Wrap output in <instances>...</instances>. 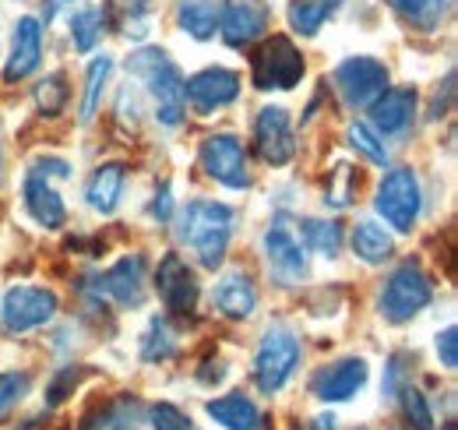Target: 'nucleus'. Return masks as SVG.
Returning <instances> with one entry per match:
<instances>
[{
	"mask_svg": "<svg viewBox=\"0 0 458 430\" xmlns=\"http://www.w3.org/2000/svg\"><path fill=\"white\" fill-rule=\"evenodd\" d=\"M402 360H405V353H395V357H392V364H388V377H385V395H395V391H399Z\"/></svg>",
	"mask_w": 458,
	"mask_h": 430,
	"instance_id": "ea45409f",
	"label": "nucleus"
},
{
	"mask_svg": "<svg viewBox=\"0 0 458 430\" xmlns=\"http://www.w3.org/2000/svg\"><path fill=\"white\" fill-rule=\"evenodd\" d=\"M345 138H349V145H352L360 156H367L370 162H377V166H385V162H388V149H385V142H381L367 124H349Z\"/></svg>",
	"mask_w": 458,
	"mask_h": 430,
	"instance_id": "2f4dec72",
	"label": "nucleus"
},
{
	"mask_svg": "<svg viewBox=\"0 0 458 430\" xmlns=\"http://www.w3.org/2000/svg\"><path fill=\"white\" fill-rule=\"evenodd\" d=\"M229 233H233V209L223 202L198 198L176 215V240L198 254L205 269H219L226 258Z\"/></svg>",
	"mask_w": 458,
	"mask_h": 430,
	"instance_id": "f257e3e1",
	"label": "nucleus"
},
{
	"mask_svg": "<svg viewBox=\"0 0 458 430\" xmlns=\"http://www.w3.org/2000/svg\"><path fill=\"white\" fill-rule=\"evenodd\" d=\"M352 251H356L360 262L381 265V262L392 258L395 244H392V236L385 233V226H377L374 219H363V222H356V229H352Z\"/></svg>",
	"mask_w": 458,
	"mask_h": 430,
	"instance_id": "b1692460",
	"label": "nucleus"
},
{
	"mask_svg": "<svg viewBox=\"0 0 458 430\" xmlns=\"http://www.w3.org/2000/svg\"><path fill=\"white\" fill-rule=\"evenodd\" d=\"M212 300H216V307H219L226 318L243 322V318H250L254 307H258V289H254V282H250L247 271H226V275L216 282Z\"/></svg>",
	"mask_w": 458,
	"mask_h": 430,
	"instance_id": "6ab92c4d",
	"label": "nucleus"
},
{
	"mask_svg": "<svg viewBox=\"0 0 458 430\" xmlns=\"http://www.w3.org/2000/svg\"><path fill=\"white\" fill-rule=\"evenodd\" d=\"M367 384V360L360 357H349V360H339L332 367H321L314 381H310V391L321 399V402H345L352 399L360 388Z\"/></svg>",
	"mask_w": 458,
	"mask_h": 430,
	"instance_id": "2eb2a0df",
	"label": "nucleus"
},
{
	"mask_svg": "<svg viewBox=\"0 0 458 430\" xmlns=\"http://www.w3.org/2000/svg\"><path fill=\"white\" fill-rule=\"evenodd\" d=\"M374 209L399 233L412 229V222L420 215V180H416V173L409 166H399V169L385 173V180L377 187V198H374Z\"/></svg>",
	"mask_w": 458,
	"mask_h": 430,
	"instance_id": "39448f33",
	"label": "nucleus"
},
{
	"mask_svg": "<svg viewBox=\"0 0 458 430\" xmlns=\"http://www.w3.org/2000/svg\"><path fill=\"white\" fill-rule=\"evenodd\" d=\"M57 307V293H50L43 286H14V289L4 293L0 314H4L7 331H29V328L54 322Z\"/></svg>",
	"mask_w": 458,
	"mask_h": 430,
	"instance_id": "6e6552de",
	"label": "nucleus"
},
{
	"mask_svg": "<svg viewBox=\"0 0 458 430\" xmlns=\"http://www.w3.org/2000/svg\"><path fill=\"white\" fill-rule=\"evenodd\" d=\"M78 381H81V367H60L54 381L47 384V406H60L78 388Z\"/></svg>",
	"mask_w": 458,
	"mask_h": 430,
	"instance_id": "f704fd0d",
	"label": "nucleus"
},
{
	"mask_svg": "<svg viewBox=\"0 0 458 430\" xmlns=\"http://www.w3.org/2000/svg\"><path fill=\"white\" fill-rule=\"evenodd\" d=\"M127 71L134 78H141L156 99V116L159 124L176 127L183 120V109H187V96H183V78L176 71L170 56L163 50H138V54L127 56Z\"/></svg>",
	"mask_w": 458,
	"mask_h": 430,
	"instance_id": "f03ea898",
	"label": "nucleus"
},
{
	"mask_svg": "<svg viewBox=\"0 0 458 430\" xmlns=\"http://www.w3.org/2000/svg\"><path fill=\"white\" fill-rule=\"evenodd\" d=\"M67 85H64V74H50V78H43L39 85H36V103L39 109L47 113V116H57L64 103H67Z\"/></svg>",
	"mask_w": 458,
	"mask_h": 430,
	"instance_id": "473e14b6",
	"label": "nucleus"
},
{
	"mask_svg": "<svg viewBox=\"0 0 458 430\" xmlns=\"http://www.w3.org/2000/svg\"><path fill=\"white\" fill-rule=\"evenodd\" d=\"M310 430H335V417H314Z\"/></svg>",
	"mask_w": 458,
	"mask_h": 430,
	"instance_id": "79ce46f5",
	"label": "nucleus"
},
{
	"mask_svg": "<svg viewBox=\"0 0 458 430\" xmlns=\"http://www.w3.org/2000/svg\"><path fill=\"white\" fill-rule=\"evenodd\" d=\"M335 7H339V0H293L289 4V25L300 36H314Z\"/></svg>",
	"mask_w": 458,
	"mask_h": 430,
	"instance_id": "bb28decb",
	"label": "nucleus"
},
{
	"mask_svg": "<svg viewBox=\"0 0 458 430\" xmlns=\"http://www.w3.org/2000/svg\"><path fill=\"white\" fill-rule=\"evenodd\" d=\"M205 413H208L216 424H223L226 430H265V417L258 413V406H254L243 391L212 399V402L205 406Z\"/></svg>",
	"mask_w": 458,
	"mask_h": 430,
	"instance_id": "4be33fe9",
	"label": "nucleus"
},
{
	"mask_svg": "<svg viewBox=\"0 0 458 430\" xmlns=\"http://www.w3.org/2000/svg\"><path fill=\"white\" fill-rule=\"evenodd\" d=\"M416 113V92L412 89H385L370 103V120L381 134H402L412 124Z\"/></svg>",
	"mask_w": 458,
	"mask_h": 430,
	"instance_id": "aec40b11",
	"label": "nucleus"
},
{
	"mask_svg": "<svg viewBox=\"0 0 458 430\" xmlns=\"http://www.w3.org/2000/svg\"><path fill=\"white\" fill-rule=\"evenodd\" d=\"M99 286H103V293L114 297L120 307H141V300H145V262L138 254L120 258L114 269H106Z\"/></svg>",
	"mask_w": 458,
	"mask_h": 430,
	"instance_id": "f3484780",
	"label": "nucleus"
},
{
	"mask_svg": "<svg viewBox=\"0 0 458 430\" xmlns=\"http://www.w3.org/2000/svg\"><path fill=\"white\" fill-rule=\"evenodd\" d=\"M152 430H191V420L173 402H159L152 406Z\"/></svg>",
	"mask_w": 458,
	"mask_h": 430,
	"instance_id": "c9c22d12",
	"label": "nucleus"
},
{
	"mask_svg": "<svg viewBox=\"0 0 458 430\" xmlns=\"http://www.w3.org/2000/svg\"><path fill=\"white\" fill-rule=\"evenodd\" d=\"M430 297H434V289H430V279L423 275L420 265H412V262H405L399 269L388 275V282H385V289H381V314L388 318V322H409V318H416L427 304H430Z\"/></svg>",
	"mask_w": 458,
	"mask_h": 430,
	"instance_id": "20e7f679",
	"label": "nucleus"
},
{
	"mask_svg": "<svg viewBox=\"0 0 458 430\" xmlns=\"http://www.w3.org/2000/svg\"><path fill=\"white\" fill-rule=\"evenodd\" d=\"M141 402L134 395H116L110 402L96 406L92 413L81 417L78 430H138L141 427Z\"/></svg>",
	"mask_w": 458,
	"mask_h": 430,
	"instance_id": "412c9836",
	"label": "nucleus"
},
{
	"mask_svg": "<svg viewBox=\"0 0 458 430\" xmlns=\"http://www.w3.org/2000/svg\"><path fill=\"white\" fill-rule=\"evenodd\" d=\"M183 96L191 99V107L198 113H212L240 96V78L226 67H205L183 82Z\"/></svg>",
	"mask_w": 458,
	"mask_h": 430,
	"instance_id": "4468645a",
	"label": "nucleus"
},
{
	"mask_svg": "<svg viewBox=\"0 0 458 430\" xmlns=\"http://www.w3.org/2000/svg\"><path fill=\"white\" fill-rule=\"evenodd\" d=\"M254 142H258V152L261 159L272 162V166H286L296 156V138H293V124H289V113L283 107H265L258 113V124H254Z\"/></svg>",
	"mask_w": 458,
	"mask_h": 430,
	"instance_id": "9b49d317",
	"label": "nucleus"
},
{
	"mask_svg": "<svg viewBox=\"0 0 458 430\" xmlns=\"http://www.w3.org/2000/svg\"><path fill=\"white\" fill-rule=\"evenodd\" d=\"M25 209L29 215L39 222V226H47V229H57L64 226V202H60V194L54 191V184H50V176L43 173V169H29V176H25Z\"/></svg>",
	"mask_w": 458,
	"mask_h": 430,
	"instance_id": "a211bd4d",
	"label": "nucleus"
},
{
	"mask_svg": "<svg viewBox=\"0 0 458 430\" xmlns=\"http://www.w3.org/2000/svg\"><path fill=\"white\" fill-rule=\"evenodd\" d=\"M349 176H352L349 166H339V169H335V180H339V184L328 187V198H325L328 205H335V209H345V205H349V198H352V191H349Z\"/></svg>",
	"mask_w": 458,
	"mask_h": 430,
	"instance_id": "58836bf2",
	"label": "nucleus"
},
{
	"mask_svg": "<svg viewBox=\"0 0 458 430\" xmlns=\"http://www.w3.org/2000/svg\"><path fill=\"white\" fill-rule=\"evenodd\" d=\"M152 215L159 219V222H166L170 219V187L163 184L159 191H156V202H152Z\"/></svg>",
	"mask_w": 458,
	"mask_h": 430,
	"instance_id": "a19ab883",
	"label": "nucleus"
},
{
	"mask_svg": "<svg viewBox=\"0 0 458 430\" xmlns=\"http://www.w3.org/2000/svg\"><path fill=\"white\" fill-rule=\"evenodd\" d=\"M303 229V240L314 254H325V258H335L343 251V226L339 222H325V219H303L300 222Z\"/></svg>",
	"mask_w": 458,
	"mask_h": 430,
	"instance_id": "cd10ccee",
	"label": "nucleus"
},
{
	"mask_svg": "<svg viewBox=\"0 0 458 430\" xmlns=\"http://www.w3.org/2000/svg\"><path fill=\"white\" fill-rule=\"evenodd\" d=\"M25 391H29V374H18V371L0 374V413H4L11 402H18Z\"/></svg>",
	"mask_w": 458,
	"mask_h": 430,
	"instance_id": "e433bc0d",
	"label": "nucleus"
},
{
	"mask_svg": "<svg viewBox=\"0 0 458 430\" xmlns=\"http://www.w3.org/2000/svg\"><path fill=\"white\" fill-rule=\"evenodd\" d=\"M173 353H176V342H173L170 324L163 322V318H156V322L148 324L145 339H141V360L156 364V360H170Z\"/></svg>",
	"mask_w": 458,
	"mask_h": 430,
	"instance_id": "c756f323",
	"label": "nucleus"
},
{
	"mask_svg": "<svg viewBox=\"0 0 458 430\" xmlns=\"http://www.w3.org/2000/svg\"><path fill=\"white\" fill-rule=\"evenodd\" d=\"M156 289L173 314H191L198 304V279L187 269V262L180 254H166L156 269Z\"/></svg>",
	"mask_w": 458,
	"mask_h": 430,
	"instance_id": "ddd939ff",
	"label": "nucleus"
},
{
	"mask_svg": "<svg viewBox=\"0 0 458 430\" xmlns=\"http://www.w3.org/2000/svg\"><path fill=\"white\" fill-rule=\"evenodd\" d=\"M268 29L265 0H226L219 11V32L229 47H247Z\"/></svg>",
	"mask_w": 458,
	"mask_h": 430,
	"instance_id": "f8f14e48",
	"label": "nucleus"
},
{
	"mask_svg": "<svg viewBox=\"0 0 458 430\" xmlns=\"http://www.w3.org/2000/svg\"><path fill=\"white\" fill-rule=\"evenodd\" d=\"M437 357H441V364H445L448 371H455V367H458V331H455V324H448V328L437 335Z\"/></svg>",
	"mask_w": 458,
	"mask_h": 430,
	"instance_id": "4c0bfd02",
	"label": "nucleus"
},
{
	"mask_svg": "<svg viewBox=\"0 0 458 430\" xmlns=\"http://www.w3.org/2000/svg\"><path fill=\"white\" fill-rule=\"evenodd\" d=\"M296 364H300V339L283 324H272L261 335V346L254 353V381H258V388L265 395H276L289 381Z\"/></svg>",
	"mask_w": 458,
	"mask_h": 430,
	"instance_id": "7ed1b4c3",
	"label": "nucleus"
},
{
	"mask_svg": "<svg viewBox=\"0 0 458 430\" xmlns=\"http://www.w3.org/2000/svg\"><path fill=\"white\" fill-rule=\"evenodd\" d=\"M335 89L349 109L370 107L388 89V67L374 56H349L335 67Z\"/></svg>",
	"mask_w": 458,
	"mask_h": 430,
	"instance_id": "423d86ee",
	"label": "nucleus"
},
{
	"mask_svg": "<svg viewBox=\"0 0 458 430\" xmlns=\"http://www.w3.org/2000/svg\"><path fill=\"white\" fill-rule=\"evenodd\" d=\"M110 71H114V60H110V56H96V60L89 64V74H85V99H81V124L92 120V113L99 107L103 82L110 78Z\"/></svg>",
	"mask_w": 458,
	"mask_h": 430,
	"instance_id": "c85d7f7f",
	"label": "nucleus"
},
{
	"mask_svg": "<svg viewBox=\"0 0 458 430\" xmlns=\"http://www.w3.org/2000/svg\"><path fill=\"white\" fill-rule=\"evenodd\" d=\"M99 32H103V14L99 11H74L71 14V39H74V47L81 50V54H89L92 47H96V39H99Z\"/></svg>",
	"mask_w": 458,
	"mask_h": 430,
	"instance_id": "7c9ffc66",
	"label": "nucleus"
},
{
	"mask_svg": "<svg viewBox=\"0 0 458 430\" xmlns=\"http://www.w3.org/2000/svg\"><path fill=\"white\" fill-rule=\"evenodd\" d=\"M402 406H405V417H409L412 430H434V413H430L427 395H423L420 388L405 384V388H402Z\"/></svg>",
	"mask_w": 458,
	"mask_h": 430,
	"instance_id": "72a5a7b5",
	"label": "nucleus"
},
{
	"mask_svg": "<svg viewBox=\"0 0 458 430\" xmlns=\"http://www.w3.org/2000/svg\"><path fill=\"white\" fill-rule=\"evenodd\" d=\"M303 56L289 43L286 36H272L258 54H254V85L258 89H279L286 92L293 85H300L303 78Z\"/></svg>",
	"mask_w": 458,
	"mask_h": 430,
	"instance_id": "0eeeda50",
	"label": "nucleus"
},
{
	"mask_svg": "<svg viewBox=\"0 0 458 430\" xmlns=\"http://www.w3.org/2000/svg\"><path fill=\"white\" fill-rule=\"evenodd\" d=\"M176 22L194 39H212L219 29V4L216 0H180Z\"/></svg>",
	"mask_w": 458,
	"mask_h": 430,
	"instance_id": "393cba45",
	"label": "nucleus"
},
{
	"mask_svg": "<svg viewBox=\"0 0 458 430\" xmlns=\"http://www.w3.org/2000/svg\"><path fill=\"white\" fill-rule=\"evenodd\" d=\"M388 4L399 11L409 25L423 29V32L437 29V25H441V18L455 7V0H388Z\"/></svg>",
	"mask_w": 458,
	"mask_h": 430,
	"instance_id": "a878e982",
	"label": "nucleus"
},
{
	"mask_svg": "<svg viewBox=\"0 0 458 430\" xmlns=\"http://www.w3.org/2000/svg\"><path fill=\"white\" fill-rule=\"evenodd\" d=\"M201 166L212 180L226 184L233 191H243L250 184L247 176V152L236 134H208L201 142Z\"/></svg>",
	"mask_w": 458,
	"mask_h": 430,
	"instance_id": "1a4fd4ad",
	"label": "nucleus"
},
{
	"mask_svg": "<svg viewBox=\"0 0 458 430\" xmlns=\"http://www.w3.org/2000/svg\"><path fill=\"white\" fill-rule=\"evenodd\" d=\"M120 191H123V162H103L92 176H89V187H85V198L96 212L110 215L120 202Z\"/></svg>",
	"mask_w": 458,
	"mask_h": 430,
	"instance_id": "5701e85b",
	"label": "nucleus"
},
{
	"mask_svg": "<svg viewBox=\"0 0 458 430\" xmlns=\"http://www.w3.org/2000/svg\"><path fill=\"white\" fill-rule=\"evenodd\" d=\"M39 56H43V29H39L36 18H21L14 25V39H11V56H7L4 78L7 82L29 78L39 67Z\"/></svg>",
	"mask_w": 458,
	"mask_h": 430,
	"instance_id": "dca6fc26",
	"label": "nucleus"
},
{
	"mask_svg": "<svg viewBox=\"0 0 458 430\" xmlns=\"http://www.w3.org/2000/svg\"><path fill=\"white\" fill-rule=\"evenodd\" d=\"M265 258H268V269L276 271V279L283 286H293L307 275V254H303V244L296 240L293 226L286 222V215L272 219V226L265 229Z\"/></svg>",
	"mask_w": 458,
	"mask_h": 430,
	"instance_id": "9d476101",
	"label": "nucleus"
}]
</instances>
